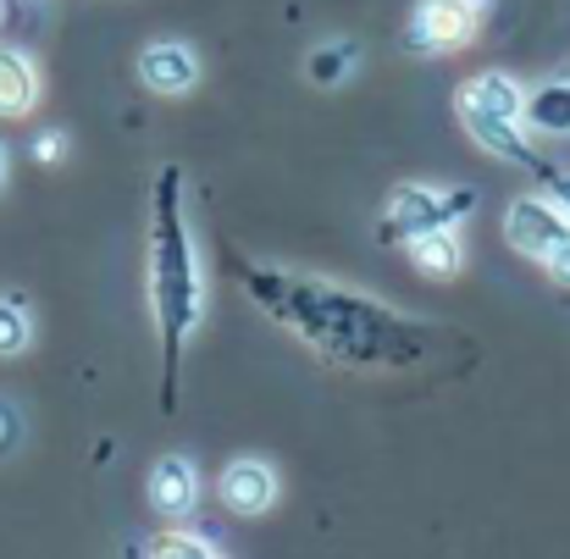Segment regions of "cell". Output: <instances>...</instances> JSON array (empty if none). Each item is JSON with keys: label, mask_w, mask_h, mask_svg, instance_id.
<instances>
[{"label": "cell", "mask_w": 570, "mask_h": 559, "mask_svg": "<svg viewBox=\"0 0 570 559\" xmlns=\"http://www.w3.org/2000/svg\"><path fill=\"white\" fill-rule=\"evenodd\" d=\"M521 128H538V134H570V78L543 84V89H532V95H527Z\"/></svg>", "instance_id": "7c38bea8"}, {"label": "cell", "mask_w": 570, "mask_h": 559, "mask_svg": "<svg viewBox=\"0 0 570 559\" xmlns=\"http://www.w3.org/2000/svg\"><path fill=\"white\" fill-rule=\"evenodd\" d=\"M33 100H39L33 61L17 45H0V117H28Z\"/></svg>", "instance_id": "8fae6325"}, {"label": "cell", "mask_w": 570, "mask_h": 559, "mask_svg": "<svg viewBox=\"0 0 570 559\" xmlns=\"http://www.w3.org/2000/svg\"><path fill=\"white\" fill-rule=\"evenodd\" d=\"M11 426H17V415H11V410H6V404H0V443H6V438H11Z\"/></svg>", "instance_id": "d6986e66"}, {"label": "cell", "mask_w": 570, "mask_h": 559, "mask_svg": "<svg viewBox=\"0 0 570 559\" xmlns=\"http://www.w3.org/2000/svg\"><path fill=\"white\" fill-rule=\"evenodd\" d=\"M527 111V95L504 78V72H482L460 89V117H504V122H521Z\"/></svg>", "instance_id": "52a82bcc"}, {"label": "cell", "mask_w": 570, "mask_h": 559, "mask_svg": "<svg viewBox=\"0 0 570 559\" xmlns=\"http://www.w3.org/2000/svg\"><path fill=\"white\" fill-rule=\"evenodd\" d=\"M504 238H510V249H521L527 261L543 266L570 238V216L554 199H515L510 216H504Z\"/></svg>", "instance_id": "5b68a950"}, {"label": "cell", "mask_w": 570, "mask_h": 559, "mask_svg": "<svg viewBox=\"0 0 570 559\" xmlns=\"http://www.w3.org/2000/svg\"><path fill=\"white\" fill-rule=\"evenodd\" d=\"M194 56L184 50V45H150L145 56H139V78L156 89V95H184L194 84Z\"/></svg>", "instance_id": "30bf717a"}, {"label": "cell", "mask_w": 570, "mask_h": 559, "mask_svg": "<svg viewBox=\"0 0 570 559\" xmlns=\"http://www.w3.org/2000/svg\"><path fill=\"white\" fill-rule=\"evenodd\" d=\"M493 0H421L415 22H410V45L415 50H460L482 33Z\"/></svg>", "instance_id": "3957f363"}, {"label": "cell", "mask_w": 570, "mask_h": 559, "mask_svg": "<svg viewBox=\"0 0 570 559\" xmlns=\"http://www.w3.org/2000/svg\"><path fill=\"white\" fill-rule=\"evenodd\" d=\"M515 128H521V122H504V117H465V134H471L488 156H504V161H515V167H527V173H543L549 161H538L532 145H527Z\"/></svg>", "instance_id": "9c48e42d"}, {"label": "cell", "mask_w": 570, "mask_h": 559, "mask_svg": "<svg viewBox=\"0 0 570 559\" xmlns=\"http://www.w3.org/2000/svg\"><path fill=\"white\" fill-rule=\"evenodd\" d=\"M145 555H216V543H205V538H194V532H167V538H145L139 543Z\"/></svg>", "instance_id": "9a60e30c"}, {"label": "cell", "mask_w": 570, "mask_h": 559, "mask_svg": "<svg viewBox=\"0 0 570 559\" xmlns=\"http://www.w3.org/2000/svg\"><path fill=\"white\" fill-rule=\"evenodd\" d=\"M350 61V50H322V56H311V72H316V84H338V67Z\"/></svg>", "instance_id": "2e32d148"}, {"label": "cell", "mask_w": 570, "mask_h": 559, "mask_svg": "<svg viewBox=\"0 0 570 559\" xmlns=\"http://www.w3.org/2000/svg\"><path fill=\"white\" fill-rule=\"evenodd\" d=\"M410 261H415L426 277H449V272H460V244H454L449 227H432V233L410 238Z\"/></svg>", "instance_id": "4fadbf2b"}, {"label": "cell", "mask_w": 570, "mask_h": 559, "mask_svg": "<svg viewBox=\"0 0 570 559\" xmlns=\"http://www.w3.org/2000/svg\"><path fill=\"white\" fill-rule=\"evenodd\" d=\"M28 311L17 300H0V355H22L28 350Z\"/></svg>", "instance_id": "5bb4252c"}, {"label": "cell", "mask_w": 570, "mask_h": 559, "mask_svg": "<svg viewBox=\"0 0 570 559\" xmlns=\"http://www.w3.org/2000/svg\"><path fill=\"white\" fill-rule=\"evenodd\" d=\"M222 499H227V510H238V516H266V510L277 504V471L261 465V460H233V465L222 471Z\"/></svg>", "instance_id": "8992f818"}, {"label": "cell", "mask_w": 570, "mask_h": 559, "mask_svg": "<svg viewBox=\"0 0 570 559\" xmlns=\"http://www.w3.org/2000/svg\"><path fill=\"white\" fill-rule=\"evenodd\" d=\"M194 499H199V482H194V465L184 454H167L161 465H156V477H150V504H156V516H167V521H178V516H189Z\"/></svg>", "instance_id": "ba28073f"}, {"label": "cell", "mask_w": 570, "mask_h": 559, "mask_svg": "<svg viewBox=\"0 0 570 559\" xmlns=\"http://www.w3.org/2000/svg\"><path fill=\"white\" fill-rule=\"evenodd\" d=\"M543 272H549L560 288H570V238L560 244V249H554V255H549V261H543Z\"/></svg>", "instance_id": "ac0fdd59"}, {"label": "cell", "mask_w": 570, "mask_h": 559, "mask_svg": "<svg viewBox=\"0 0 570 559\" xmlns=\"http://www.w3.org/2000/svg\"><path fill=\"white\" fill-rule=\"evenodd\" d=\"M471 199H476L471 188H460V194H438L426 184L393 188V199H387V238L410 244V238H421L432 227H449L460 216V205H471Z\"/></svg>", "instance_id": "277c9868"}, {"label": "cell", "mask_w": 570, "mask_h": 559, "mask_svg": "<svg viewBox=\"0 0 570 559\" xmlns=\"http://www.w3.org/2000/svg\"><path fill=\"white\" fill-rule=\"evenodd\" d=\"M0 184H6V145H0Z\"/></svg>", "instance_id": "ffe728a7"}, {"label": "cell", "mask_w": 570, "mask_h": 559, "mask_svg": "<svg viewBox=\"0 0 570 559\" xmlns=\"http://www.w3.org/2000/svg\"><path fill=\"white\" fill-rule=\"evenodd\" d=\"M538 178L549 184V194H554V205H560V210L570 216V173H554V167H543Z\"/></svg>", "instance_id": "e0dca14e"}, {"label": "cell", "mask_w": 570, "mask_h": 559, "mask_svg": "<svg viewBox=\"0 0 570 559\" xmlns=\"http://www.w3.org/2000/svg\"><path fill=\"white\" fill-rule=\"evenodd\" d=\"M249 300L277 316L288 333H299L316 355L344 361V366H415L426 361L432 327L387 311L377 300H361L338 283H316V277H294V272H266V266H238Z\"/></svg>", "instance_id": "6da1fadb"}, {"label": "cell", "mask_w": 570, "mask_h": 559, "mask_svg": "<svg viewBox=\"0 0 570 559\" xmlns=\"http://www.w3.org/2000/svg\"><path fill=\"white\" fill-rule=\"evenodd\" d=\"M184 178L167 167L156 178V210H150V300H156V327H161V404H178V361L184 344L199 327V266H194V238L184 222Z\"/></svg>", "instance_id": "7a4b0ae2"}]
</instances>
